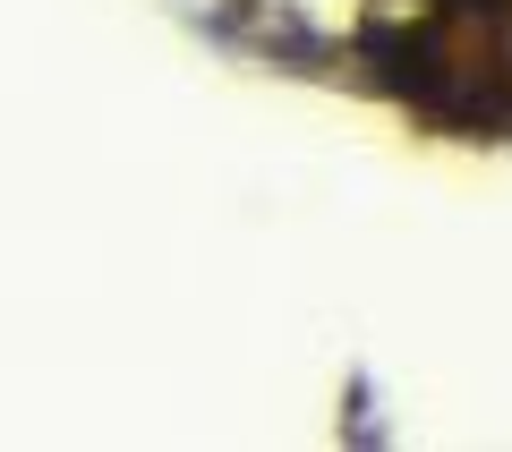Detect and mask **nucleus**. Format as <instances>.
<instances>
[{"label": "nucleus", "instance_id": "obj_1", "mask_svg": "<svg viewBox=\"0 0 512 452\" xmlns=\"http://www.w3.org/2000/svg\"><path fill=\"white\" fill-rule=\"evenodd\" d=\"M367 52H376L384 60V86H402V94H436V43H427V35H376V43H367Z\"/></svg>", "mask_w": 512, "mask_h": 452}, {"label": "nucleus", "instance_id": "obj_2", "mask_svg": "<svg viewBox=\"0 0 512 452\" xmlns=\"http://www.w3.org/2000/svg\"><path fill=\"white\" fill-rule=\"evenodd\" d=\"M453 9H504V0H453Z\"/></svg>", "mask_w": 512, "mask_h": 452}]
</instances>
